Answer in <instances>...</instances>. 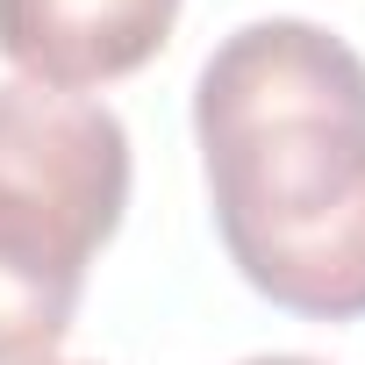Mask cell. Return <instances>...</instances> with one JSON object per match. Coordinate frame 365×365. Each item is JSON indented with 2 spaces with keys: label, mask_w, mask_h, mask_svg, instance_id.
Here are the masks:
<instances>
[{
  "label": "cell",
  "mask_w": 365,
  "mask_h": 365,
  "mask_svg": "<svg viewBox=\"0 0 365 365\" xmlns=\"http://www.w3.org/2000/svg\"><path fill=\"white\" fill-rule=\"evenodd\" d=\"M194 143L230 265L308 322L365 315V58L301 15L244 22L194 79Z\"/></svg>",
  "instance_id": "6da1fadb"
},
{
  "label": "cell",
  "mask_w": 365,
  "mask_h": 365,
  "mask_svg": "<svg viewBox=\"0 0 365 365\" xmlns=\"http://www.w3.org/2000/svg\"><path fill=\"white\" fill-rule=\"evenodd\" d=\"M129 208V129L115 108L0 86V365H43L86 294V265Z\"/></svg>",
  "instance_id": "7a4b0ae2"
},
{
  "label": "cell",
  "mask_w": 365,
  "mask_h": 365,
  "mask_svg": "<svg viewBox=\"0 0 365 365\" xmlns=\"http://www.w3.org/2000/svg\"><path fill=\"white\" fill-rule=\"evenodd\" d=\"M179 29V0H0V58L43 93L143 72Z\"/></svg>",
  "instance_id": "3957f363"
},
{
  "label": "cell",
  "mask_w": 365,
  "mask_h": 365,
  "mask_svg": "<svg viewBox=\"0 0 365 365\" xmlns=\"http://www.w3.org/2000/svg\"><path fill=\"white\" fill-rule=\"evenodd\" d=\"M244 365H322V358H301V351H265V358H244Z\"/></svg>",
  "instance_id": "277c9868"
},
{
  "label": "cell",
  "mask_w": 365,
  "mask_h": 365,
  "mask_svg": "<svg viewBox=\"0 0 365 365\" xmlns=\"http://www.w3.org/2000/svg\"><path fill=\"white\" fill-rule=\"evenodd\" d=\"M43 365H58V358H43Z\"/></svg>",
  "instance_id": "5b68a950"
}]
</instances>
